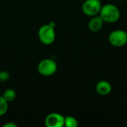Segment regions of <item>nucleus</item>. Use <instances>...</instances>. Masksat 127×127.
Instances as JSON below:
<instances>
[{
    "instance_id": "obj_3",
    "label": "nucleus",
    "mask_w": 127,
    "mask_h": 127,
    "mask_svg": "<svg viewBox=\"0 0 127 127\" xmlns=\"http://www.w3.org/2000/svg\"><path fill=\"white\" fill-rule=\"evenodd\" d=\"M109 44L114 47L121 48L127 44V31L117 29L110 32L108 36Z\"/></svg>"
},
{
    "instance_id": "obj_6",
    "label": "nucleus",
    "mask_w": 127,
    "mask_h": 127,
    "mask_svg": "<svg viewBox=\"0 0 127 127\" xmlns=\"http://www.w3.org/2000/svg\"><path fill=\"white\" fill-rule=\"evenodd\" d=\"M65 117L60 113L53 112L48 114L45 119V125L47 127H64Z\"/></svg>"
},
{
    "instance_id": "obj_14",
    "label": "nucleus",
    "mask_w": 127,
    "mask_h": 127,
    "mask_svg": "<svg viewBox=\"0 0 127 127\" xmlns=\"http://www.w3.org/2000/svg\"><path fill=\"white\" fill-rule=\"evenodd\" d=\"M117 1H126V0H117Z\"/></svg>"
},
{
    "instance_id": "obj_8",
    "label": "nucleus",
    "mask_w": 127,
    "mask_h": 127,
    "mask_svg": "<svg viewBox=\"0 0 127 127\" xmlns=\"http://www.w3.org/2000/svg\"><path fill=\"white\" fill-rule=\"evenodd\" d=\"M103 23L104 22L102 19V18L99 15H97L91 17L88 23V28L92 32L96 33L102 29L103 26Z\"/></svg>"
},
{
    "instance_id": "obj_10",
    "label": "nucleus",
    "mask_w": 127,
    "mask_h": 127,
    "mask_svg": "<svg viewBox=\"0 0 127 127\" xmlns=\"http://www.w3.org/2000/svg\"><path fill=\"white\" fill-rule=\"evenodd\" d=\"M78 126L77 120L72 116H66L65 117L64 121V127H77Z\"/></svg>"
},
{
    "instance_id": "obj_13",
    "label": "nucleus",
    "mask_w": 127,
    "mask_h": 127,
    "mask_svg": "<svg viewBox=\"0 0 127 127\" xmlns=\"http://www.w3.org/2000/svg\"><path fill=\"white\" fill-rule=\"evenodd\" d=\"M3 127H17V125L14 123H12V122H9V123H7L5 124H4Z\"/></svg>"
},
{
    "instance_id": "obj_9",
    "label": "nucleus",
    "mask_w": 127,
    "mask_h": 127,
    "mask_svg": "<svg viewBox=\"0 0 127 127\" xmlns=\"http://www.w3.org/2000/svg\"><path fill=\"white\" fill-rule=\"evenodd\" d=\"M2 97L7 101V102H11V101H13L16 97V93L15 92L14 89H6L3 95H2Z\"/></svg>"
},
{
    "instance_id": "obj_11",
    "label": "nucleus",
    "mask_w": 127,
    "mask_h": 127,
    "mask_svg": "<svg viewBox=\"0 0 127 127\" xmlns=\"http://www.w3.org/2000/svg\"><path fill=\"white\" fill-rule=\"evenodd\" d=\"M8 109V102L2 97L0 96V117L3 116Z\"/></svg>"
},
{
    "instance_id": "obj_7",
    "label": "nucleus",
    "mask_w": 127,
    "mask_h": 127,
    "mask_svg": "<svg viewBox=\"0 0 127 127\" xmlns=\"http://www.w3.org/2000/svg\"><path fill=\"white\" fill-rule=\"evenodd\" d=\"M95 91L99 95L106 96L112 92V86L109 81L102 80L97 83L95 86Z\"/></svg>"
},
{
    "instance_id": "obj_1",
    "label": "nucleus",
    "mask_w": 127,
    "mask_h": 127,
    "mask_svg": "<svg viewBox=\"0 0 127 127\" xmlns=\"http://www.w3.org/2000/svg\"><path fill=\"white\" fill-rule=\"evenodd\" d=\"M99 16L104 22L115 23L117 22L121 17V11L119 8L113 4H106L102 5Z\"/></svg>"
},
{
    "instance_id": "obj_4",
    "label": "nucleus",
    "mask_w": 127,
    "mask_h": 127,
    "mask_svg": "<svg viewBox=\"0 0 127 127\" xmlns=\"http://www.w3.org/2000/svg\"><path fill=\"white\" fill-rule=\"evenodd\" d=\"M57 70V64L52 59H44L37 65V71L39 74L45 77L54 75Z\"/></svg>"
},
{
    "instance_id": "obj_5",
    "label": "nucleus",
    "mask_w": 127,
    "mask_h": 127,
    "mask_svg": "<svg viewBox=\"0 0 127 127\" xmlns=\"http://www.w3.org/2000/svg\"><path fill=\"white\" fill-rule=\"evenodd\" d=\"M102 7L100 0H86L82 4L83 13L89 17L99 15Z\"/></svg>"
},
{
    "instance_id": "obj_2",
    "label": "nucleus",
    "mask_w": 127,
    "mask_h": 127,
    "mask_svg": "<svg viewBox=\"0 0 127 127\" xmlns=\"http://www.w3.org/2000/svg\"><path fill=\"white\" fill-rule=\"evenodd\" d=\"M38 37L39 41L44 45H51L56 38L54 28L50 24L41 26L38 31Z\"/></svg>"
},
{
    "instance_id": "obj_12",
    "label": "nucleus",
    "mask_w": 127,
    "mask_h": 127,
    "mask_svg": "<svg viewBox=\"0 0 127 127\" xmlns=\"http://www.w3.org/2000/svg\"><path fill=\"white\" fill-rule=\"evenodd\" d=\"M10 79V74L6 71H0V83H5Z\"/></svg>"
}]
</instances>
